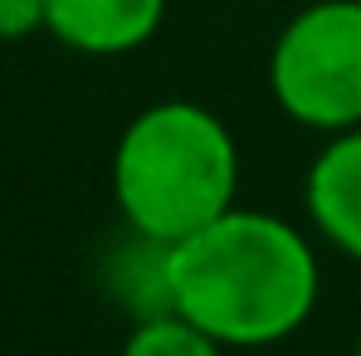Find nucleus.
Listing matches in <instances>:
<instances>
[{"mask_svg": "<svg viewBox=\"0 0 361 356\" xmlns=\"http://www.w3.org/2000/svg\"><path fill=\"white\" fill-rule=\"evenodd\" d=\"M322 293L317 249L298 225L230 205L171 244V307L225 352H269L312 317Z\"/></svg>", "mask_w": 361, "mask_h": 356, "instance_id": "f257e3e1", "label": "nucleus"}, {"mask_svg": "<svg viewBox=\"0 0 361 356\" xmlns=\"http://www.w3.org/2000/svg\"><path fill=\"white\" fill-rule=\"evenodd\" d=\"M113 200L127 230L166 244L195 235L240 205L235 132L185 98L142 108L113 147Z\"/></svg>", "mask_w": 361, "mask_h": 356, "instance_id": "f03ea898", "label": "nucleus"}, {"mask_svg": "<svg viewBox=\"0 0 361 356\" xmlns=\"http://www.w3.org/2000/svg\"><path fill=\"white\" fill-rule=\"evenodd\" d=\"M269 93L322 137L361 127V0L302 5L269 49Z\"/></svg>", "mask_w": 361, "mask_h": 356, "instance_id": "7ed1b4c3", "label": "nucleus"}, {"mask_svg": "<svg viewBox=\"0 0 361 356\" xmlns=\"http://www.w3.org/2000/svg\"><path fill=\"white\" fill-rule=\"evenodd\" d=\"M302 205L322 244L361 264V127L332 132L302 180Z\"/></svg>", "mask_w": 361, "mask_h": 356, "instance_id": "20e7f679", "label": "nucleus"}, {"mask_svg": "<svg viewBox=\"0 0 361 356\" xmlns=\"http://www.w3.org/2000/svg\"><path fill=\"white\" fill-rule=\"evenodd\" d=\"M166 20V0H44V35L88 59L142 49Z\"/></svg>", "mask_w": 361, "mask_h": 356, "instance_id": "39448f33", "label": "nucleus"}, {"mask_svg": "<svg viewBox=\"0 0 361 356\" xmlns=\"http://www.w3.org/2000/svg\"><path fill=\"white\" fill-rule=\"evenodd\" d=\"M103 293L118 302L132 322L176 312L171 307V244L142 230H127L103 254Z\"/></svg>", "mask_w": 361, "mask_h": 356, "instance_id": "423d86ee", "label": "nucleus"}, {"mask_svg": "<svg viewBox=\"0 0 361 356\" xmlns=\"http://www.w3.org/2000/svg\"><path fill=\"white\" fill-rule=\"evenodd\" d=\"M118 356H225V347L180 312H157L127 327Z\"/></svg>", "mask_w": 361, "mask_h": 356, "instance_id": "0eeeda50", "label": "nucleus"}, {"mask_svg": "<svg viewBox=\"0 0 361 356\" xmlns=\"http://www.w3.org/2000/svg\"><path fill=\"white\" fill-rule=\"evenodd\" d=\"M44 30V0H0V44Z\"/></svg>", "mask_w": 361, "mask_h": 356, "instance_id": "6e6552de", "label": "nucleus"}, {"mask_svg": "<svg viewBox=\"0 0 361 356\" xmlns=\"http://www.w3.org/2000/svg\"><path fill=\"white\" fill-rule=\"evenodd\" d=\"M352 356H361V332H357V347H352Z\"/></svg>", "mask_w": 361, "mask_h": 356, "instance_id": "1a4fd4ad", "label": "nucleus"}, {"mask_svg": "<svg viewBox=\"0 0 361 356\" xmlns=\"http://www.w3.org/2000/svg\"><path fill=\"white\" fill-rule=\"evenodd\" d=\"M240 356H269V352H240Z\"/></svg>", "mask_w": 361, "mask_h": 356, "instance_id": "9d476101", "label": "nucleus"}]
</instances>
